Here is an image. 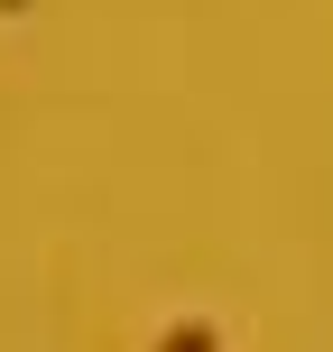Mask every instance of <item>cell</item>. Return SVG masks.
<instances>
[{
    "label": "cell",
    "mask_w": 333,
    "mask_h": 352,
    "mask_svg": "<svg viewBox=\"0 0 333 352\" xmlns=\"http://www.w3.org/2000/svg\"><path fill=\"white\" fill-rule=\"evenodd\" d=\"M158 352H222V334L213 324H176V334H158Z\"/></svg>",
    "instance_id": "6da1fadb"
}]
</instances>
